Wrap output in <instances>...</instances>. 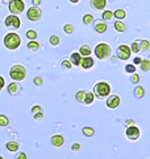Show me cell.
Here are the masks:
<instances>
[{"label":"cell","mask_w":150,"mask_h":159,"mask_svg":"<svg viewBox=\"0 0 150 159\" xmlns=\"http://www.w3.org/2000/svg\"><path fill=\"white\" fill-rule=\"evenodd\" d=\"M91 48H90L88 45H82L81 48H79V54H81L82 57H90L91 56Z\"/></svg>","instance_id":"17"},{"label":"cell","mask_w":150,"mask_h":159,"mask_svg":"<svg viewBox=\"0 0 150 159\" xmlns=\"http://www.w3.org/2000/svg\"><path fill=\"white\" fill-rule=\"evenodd\" d=\"M113 17H116L119 20H123L127 17V12L124 11V9H116V11L113 12Z\"/></svg>","instance_id":"18"},{"label":"cell","mask_w":150,"mask_h":159,"mask_svg":"<svg viewBox=\"0 0 150 159\" xmlns=\"http://www.w3.org/2000/svg\"><path fill=\"white\" fill-rule=\"evenodd\" d=\"M131 81L133 82V84H138V81H140V76L137 73H133L132 74V77H131Z\"/></svg>","instance_id":"37"},{"label":"cell","mask_w":150,"mask_h":159,"mask_svg":"<svg viewBox=\"0 0 150 159\" xmlns=\"http://www.w3.org/2000/svg\"><path fill=\"white\" fill-rule=\"evenodd\" d=\"M3 3H6V4H9V3H11V0H3Z\"/></svg>","instance_id":"48"},{"label":"cell","mask_w":150,"mask_h":159,"mask_svg":"<svg viewBox=\"0 0 150 159\" xmlns=\"http://www.w3.org/2000/svg\"><path fill=\"white\" fill-rule=\"evenodd\" d=\"M32 111H33V114L41 113V111H42V107L40 106V105H36V106H33V107H32Z\"/></svg>","instance_id":"38"},{"label":"cell","mask_w":150,"mask_h":159,"mask_svg":"<svg viewBox=\"0 0 150 159\" xmlns=\"http://www.w3.org/2000/svg\"><path fill=\"white\" fill-rule=\"evenodd\" d=\"M20 85L17 82H11L8 85V88H7V90H8V93L11 94V96H16V94H19L20 93Z\"/></svg>","instance_id":"14"},{"label":"cell","mask_w":150,"mask_h":159,"mask_svg":"<svg viewBox=\"0 0 150 159\" xmlns=\"http://www.w3.org/2000/svg\"><path fill=\"white\" fill-rule=\"evenodd\" d=\"M140 68H141L142 72H148L150 69V61L149 60H142L141 64H140Z\"/></svg>","instance_id":"24"},{"label":"cell","mask_w":150,"mask_h":159,"mask_svg":"<svg viewBox=\"0 0 150 159\" xmlns=\"http://www.w3.org/2000/svg\"><path fill=\"white\" fill-rule=\"evenodd\" d=\"M95 56L99 60H107L112 54V48L108 45L107 43H100L95 47Z\"/></svg>","instance_id":"4"},{"label":"cell","mask_w":150,"mask_h":159,"mask_svg":"<svg viewBox=\"0 0 150 159\" xmlns=\"http://www.w3.org/2000/svg\"><path fill=\"white\" fill-rule=\"evenodd\" d=\"M50 143H52L54 147H62L65 143V138L62 135H53L52 139H50Z\"/></svg>","instance_id":"11"},{"label":"cell","mask_w":150,"mask_h":159,"mask_svg":"<svg viewBox=\"0 0 150 159\" xmlns=\"http://www.w3.org/2000/svg\"><path fill=\"white\" fill-rule=\"evenodd\" d=\"M94 94H95V97H98L100 99L109 97V94H111V85L104 81L98 82L94 88Z\"/></svg>","instance_id":"2"},{"label":"cell","mask_w":150,"mask_h":159,"mask_svg":"<svg viewBox=\"0 0 150 159\" xmlns=\"http://www.w3.org/2000/svg\"><path fill=\"white\" fill-rule=\"evenodd\" d=\"M28 48H29V51L36 52V51H38V49H40V44L37 41H34V40H32V41L28 43Z\"/></svg>","instance_id":"23"},{"label":"cell","mask_w":150,"mask_h":159,"mask_svg":"<svg viewBox=\"0 0 150 159\" xmlns=\"http://www.w3.org/2000/svg\"><path fill=\"white\" fill-rule=\"evenodd\" d=\"M44 118V113H36L34 114V119H37V121H40V119H42Z\"/></svg>","instance_id":"40"},{"label":"cell","mask_w":150,"mask_h":159,"mask_svg":"<svg viewBox=\"0 0 150 159\" xmlns=\"http://www.w3.org/2000/svg\"><path fill=\"white\" fill-rule=\"evenodd\" d=\"M115 29H116L117 32H125L127 27H125V24L121 21V20H117V21H115Z\"/></svg>","instance_id":"20"},{"label":"cell","mask_w":150,"mask_h":159,"mask_svg":"<svg viewBox=\"0 0 150 159\" xmlns=\"http://www.w3.org/2000/svg\"><path fill=\"white\" fill-rule=\"evenodd\" d=\"M27 16H28V19L31 20V21H37V20H40V19H41V16H42V11L38 7L33 6V7H31L28 9Z\"/></svg>","instance_id":"8"},{"label":"cell","mask_w":150,"mask_h":159,"mask_svg":"<svg viewBox=\"0 0 150 159\" xmlns=\"http://www.w3.org/2000/svg\"><path fill=\"white\" fill-rule=\"evenodd\" d=\"M149 48H150V43L148 40H141V41H140V49H141L142 52H146Z\"/></svg>","instance_id":"25"},{"label":"cell","mask_w":150,"mask_h":159,"mask_svg":"<svg viewBox=\"0 0 150 159\" xmlns=\"http://www.w3.org/2000/svg\"><path fill=\"white\" fill-rule=\"evenodd\" d=\"M95 21V19H94V15L91 13H86L83 16V23L86 24V25H90V24H92Z\"/></svg>","instance_id":"22"},{"label":"cell","mask_w":150,"mask_h":159,"mask_svg":"<svg viewBox=\"0 0 150 159\" xmlns=\"http://www.w3.org/2000/svg\"><path fill=\"white\" fill-rule=\"evenodd\" d=\"M131 51H132V52H134V53L141 52V49H140V41H133V43H132Z\"/></svg>","instance_id":"30"},{"label":"cell","mask_w":150,"mask_h":159,"mask_svg":"<svg viewBox=\"0 0 150 159\" xmlns=\"http://www.w3.org/2000/svg\"><path fill=\"white\" fill-rule=\"evenodd\" d=\"M8 8H9V11H11L12 15H20L25 9V4H24L23 0H11Z\"/></svg>","instance_id":"5"},{"label":"cell","mask_w":150,"mask_h":159,"mask_svg":"<svg viewBox=\"0 0 150 159\" xmlns=\"http://www.w3.org/2000/svg\"><path fill=\"white\" fill-rule=\"evenodd\" d=\"M125 72L133 74L134 72H136V66H134L133 64H128V65H125Z\"/></svg>","instance_id":"34"},{"label":"cell","mask_w":150,"mask_h":159,"mask_svg":"<svg viewBox=\"0 0 150 159\" xmlns=\"http://www.w3.org/2000/svg\"><path fill=\"white\" fill-rule=\"evenodd\" d=\"M59 43H61L59 36H57V34H52V36H50V44H52L53 47H57Z\"/></svg>","instance_id":"29"},{"label":"cell","mask_w":150,"mask_h":159,"mask_svg":"<svg viewBox=\"0 0 150 159\" xmlns=\"http://www.w3.org/2000/svg\"><path fill=\"white\" fill-rule=\"evenodd\" d=\"M8 123H9V119L6 117V116H3V114H0V126H8Z\"/></svg>","instance_id":"32"},{"label":"cell","mask_w":150,"mask_h":159,"mask_svg":"<svg viewBox=\"0 0 150 159\" xmlns=\"http://www.w3.org/2000/svg\"><path fill=\"white\" fill-rule=\"evenodd\" d=\"M113 17V12L112 11H104L103 12V20L107 21V20H111Z\"/></svg>","instance_id":"33"},{"label":"cell","mask_w":150,"mask_h":159,"mask_svg":"<svg viewBox=\"0 0 150 159\" xmlns=\"http://www.w3.org/2000/svg\"><path fill=\"white\" fill-rule=\"evenodd\" d=\"M0 159H4V158H3V157H2V155H0Z\"/></svg>","instance_id":"49"},{"label":"cell","mask_w":150,"mask_h":159,"mask_svg":"<svg viewBox=\"0 0 150 159\" xmlns=\"http://www.w3.org/2000/svg\"><path fill=\"white\" fill-rule=\"evenodd\" d=\"M94 101H95V94L92 92L86 93V99H84V103H86V105H91V103H94Z\"/></svg>","instance_id":"21"},{"label":"cell","mask_w":150,"mask_h":159,"mask_svg":"<svg viewBox=\"0 0 150 159\" xmlns=\"http://www.w3.org/2000/svg\"><path fill=\"white\" fill-rule=\"evenodd\" d=\"M4 24H6L7 28H16L19 29L20 27H21V20H20V17L17 16V15H9V16L6 17V20H4Z\"/></svg>","instance_id":"6"},{"label":"cell","mask_w":150,"mask_h":159,"mask_svg":"<svg viewBox=\"0 0 150 159\" xmlns=\"http://www.w3.org/2000/svg\"><path fill=\"white\" fill-rule=\"evenodd\" d=\"M82 60H83V57L79 54V52H75V53H73L71 56H70V61H71V64H73V65H75V66L81 65Z\"/></svg>","instance_id":"15"},{"label":"cell","mask_w":150,"mask_h":159,"mask_svg":"<svg viewBox=\"0 0 150 159\" xmlns=\"http://www.w3.org/2000/svg\"><path fill=\"white\" fill-rule=\"evenodd\" d=\"M4 85H6V81H4V78L0 76V92L3 90V88H4Z\"/></svg>","instance_id":"43"},{"label":"cell","mask_w":150,"mask_h":159,"mask_svg":"<svg viewBox=\"0 0 150 159\" xmlns=\"http://www.w3.org/2000/svg\"><path fill=\"white\" fill-rule=\"evenodd\" d=\"M71 150L73 151H79V150H81V143H73Z\"/></svg>","instance_id":"39"},{"label":"cell","mask_w":150,"mask_h":159,"mask_svg":"<svg viewBox=\"0 0 150 159\" xmlns=\"http://www.w3.org/2000/svg\"><path fill=\"white\" fill-rule=\"evenodd\" d=\"M91 6L98 11H103L107 6V0H91Z\"/></svg>","instance_id":"13"},{"label":"cell","mask_w":150,"mask_h":159,"mask_svg":"<svg viewBox=\"0 0 150 159\" xmlns=\"http://www.w3.org/2000/svg\"><path fill=\"white\" fill-rule=\"evenodd\" d=\"M125 125H127V127L134 126V121H133V119H127V121H125Z\"/></svg>","instance_id":"41"},{"label":"cell","mask_w":150,"mask_h":159,"mask_svg":"<svg viewBox=\"0 0 150 159\" xmlns=\"http://www.w3.org/2000/svg\"><path fill=\"white\" fill-rule=\"evenodd\" d=\"M131 53H132V51H131V47H128V45H125V44H123V45H120L119 48H117V58L119 60H123V61H125V60H128L129 57H131Z\"/></svg>","instance_id":"7"},{"label":"cell","mask_w":150,"mask_h":159,"mask_svg":"<svg viewBox=\"0 0 150 159\" xmlns=\"http://www.w3.org/2000/svg\"><path fill=\"white\" fill-rule=\"evenodd\" d=\"M41 2H42V0H32L33 6H36V7H38V6H40V4H41Z\"/></svg>","instance_id":"46"},{"label":"cell","mask_w":150,"mask_h":159,"mask_svg":"<svg viewBox=\"0 0 150 159\" xmlns=\"http://www.w3.org/2000/svg\"><path fill=\"white\" fill-rule=\"evenodd\" d=\"M34 84H36V85H41V84H42V78L41 77H34Z\"/></svg>","instance_id":"42"},{"label":"cell","mask_w":150,"mask_h":159,"mask_svg":"<svg viewBox=\"0 0 150 159\" xmlns=\"http://www.w3.org/2000/svg\"><path fill=\"white\" fill-rule=\"evenodd\" d=\"M27 37L32 41V40H36L38 37V33L34 29H29V31H27Z\"/></svg>","instance_id":"27"},{"label":"cell","mask_w":150,"mask_h":159,"mask_svg":"<svg viewBox=\"0 0 150 159\" xmlns=\"http://www.w3.org/2000/svg\"><path fill=\"white\" fill-rule=\"evenodd\" d=\"M109 2H113V0H109Z\"/></svg>","instance_id":"50"},{"label":"cell","mask_w":150,"mask_h":159,"mask_svg":"<svg viewBox=\"0 0 150 159\" xmlns=\"http://www.w3.org/2000/svg\"><path fill=\"white\" fill-rule=\"evenodd\" d=\"M127 137L128 139H131V141H136V139L140 138V129L137 126H131V127H127Z\"/></svg>","instance_id":"9"},{"label":"cell","mask_w":150,"mask_h":159,"mask_svg":"<svg viewBox=\"0 0 150 159\" xmlns=\"http://www.w3.org/2000/svg\"><path fill=\"white\" fill-rule=\"evenodd\" d=\"M7 150H8V151H12V152L17 151V150H19V143L15 142V141L8 142V143H7Z\"/></svg>","instance_id":"19"},{"label":"cell","mask_w":150,"mask_h":159,"mask_svg":"<svg viewBox=\"0 0 150 159\" xmlns=\"http://www.w3.org/2000/svg\"><path fill=\"white\" fill-rule=\"evenodd\" d=\"M16 159H27V154H25V152H20L19 155L16 157Z\"/></svg>","instance_id":"44"},{"label":"cell","mask_w":150,"mask_h":159,"mask_svg":"<svg viewBox=\"0 0 150 159\" xmlns=\"http://www.w3.org/2000/svg\"><path fill=\"white\" fill-rule=\"evenodd\" d=\"M83 134H84V135H86V137H92L94 135V129L92 127H83Z\"/></svg>","instance_id":"31"},{"label":"cell","mask_w":150,"mask_h":159,"mask_svg":"<svg viewBox=\"0 0 150 159\" xmlns=\"http://www.w3.org/2000/svg\"><path fill=\"white\" fill-rule=\"evenodd\" d=\"M141 61H142V58L141 57H134V60H133V65H136V64H141Z\"/></svg>","instance_id":"45"},{"label":"cell","mask_w":150,"mask_h":159,"mask_svg":"<svg viewBox=\"0 0 150 159\" xmlns=\"http://www.w3.org/2000/svg\"><path fill=\"white\" fill-rule=\"evenodd\" d=\"M120 102H121V99L119 96H109L107 99V106L109 109H116L120 106Z\"/></svg>","instance_id":"10"},{"label":"cell","mask_w":150,"mask_h":159,"mask_svg":"<svg viewBox=\"0 0 150 159\" xmlns=\"http://www.w3.org/2000/svg\"><path fill=\"white\" fill-rule=\"evenodd\" d=\"M94 28H95V31H96L98 33H104L107 31V24L104 23V21H102V20H98V21H94Z\"/></svg>","instance_id":"12"},{"label":"cell","mask_w":150,"mask_h":159,"mask_svg":"<svg viewBox=\"0 0 150 159\" xmlns=\"http://www.w3.org/2000/svg\"><path fill=\"white\" fill-rule=\"evenodd\" d=\"M62 66H63L65 69H71L73 64H71V61H70V60H63V61H62Z\"/></svg>","instance_id":"36"},{"label":"cell","mask_w":150,"mask_h":159,"mask_svg":"<svg viewBox=\"0 0 150 159\" xmlns=\"http://www.w3.org/2000/svg\"><path fill=\"white\" fill-rule=\"evenodd\" d=\"M4 45H6V48L9 49V51H15V49H17L21 45V37H20L17 33L9 32L6 34V37H4Z\"/></svg>","instance_id":"1"},{"label":"cell","mask_w":150,"mask_h":159,"mask_svg":"<svg viewBox=\"0 0 150 159\" xmlns=\"http://www.w3.org/2000/svg\"><path fill=\"white\" fill-rule=\"evenodd\" d=\"M70 3H73V4H75V3H79V0H70Z\"/></svg>","instance_id":"47"},{"label":"cell","mask_w":150,"mask_h":159,"mask_svg":"<svg viewBox=\"0 0 150 159\" xmlns=\"http://www.w3.org/2000/svg\"><path fill=\"white\" fill-rule=\"evenodd\" d=\"M63 29H65V32H66L67 34H71L74 32V27L71 25V24H65Z\"/></svg>","instance_id":"35"},{"label":"cell","mask_w":150,"mask_h":159,"mask_svg":"<svg viewBox=\"0 0 150 159\" xmlns=\"http://www.w3.org/2000/svg\"><path fill=\"white\" fill-rule=\"evenodd\" d=\"M9 77H11L15 82L23 81V80H25V77H27V69H25V66L20 65V64H16V65H13L9 69Z\"/></svg>","instance_id":"3"},{"label":"cell","mask_w":150,"mask_h":159,"mask_svg":"<svg viewBox=\"0 0 150 159\" xmlns=\"http://www.w3.org/2000/svg\"><path fill=\"white\" fill-rule=\"evenodd\" d=\"M94 58H91V56L90 57H83V60H82V64H81V66L83 68V69H91L92 66H94Z\"/></svg>","instance_id":"16"},{"label":"cell","mask_w":150,"mask_h":159,"mask_svg":"<svg viewBox=\"0 0 150 159\" xmlns=\"http://www.w3.org/2000/svg\"><path fill=\"white\" fill-rule=\"evenodd\" d=\"M86 93L87 92H83V90H79L78 93H77V101L78 102H82V103H84V99H86Z\"/></svg>","instance_id":"28"},{"label":"cell","mask_w":150,"mask_h":159,"mask_svg":"<svg viewBox=\"0 0 150 159\" xmlns=\"http://www.w3.org/2000/svg\"><path fill=\"white\" fill-rule=\"evenodd\" d=\"M144 94H145V89L142 86H136V89H134V96L137 98H142Z\"/></svg>","instance_id":"26"}]
</instances>
